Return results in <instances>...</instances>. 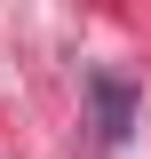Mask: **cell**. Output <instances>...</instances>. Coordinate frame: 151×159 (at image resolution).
<instances>
[{"label": "cell", "mask_w": 151, "mask_h": 159, "mask_svg": "<svg viewBox=\"0 0 151 159\" xmlns=\"http://www.w3.org/2000/svg\"><path fill=\"white\" fill-rule=\"evenodd\" d=\"M88 96H95V119H103L95 135H103V143H127V127H135V96L119 88V80H95Z\"/></svg>", "instance_id": "cell-1"}]
</instances>
